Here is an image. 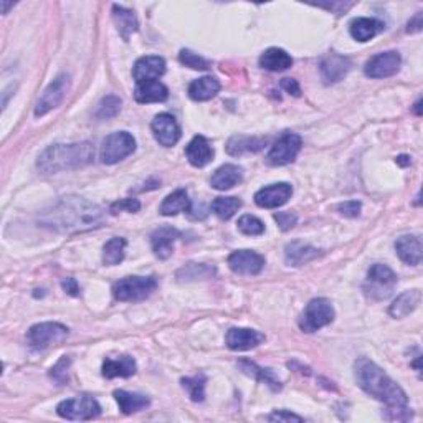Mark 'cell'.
I'll return each instance as SVG.
<instances>
[{"label":"cell","instance_id":"obj_33","mask_svg":"<svg viewBox=\"0 0 423 423\" xmlns=\"http://www.w3.org/2000/svg\"><path fill=\"white\" fill-rule=\"evenodd\" d=\"M112 18H115L116 22L117 32L121 33V37L124 38V40H129V37L134 32H137V27H139L134 12L129 11V8L117 6V4L112 6Z\"/></svg>","mask_w":423,"mask_h":423},{"label":"cell","instance_id":"obj_45","mask_svg":"<svg viewBox=\"0 0 423 423\" xmlns=\"http://www.w3.org/2000/svg\"><path fill=\"white\" fill-rule=\"evenodd\" d=\"M336 210L342 215V217L356 219L359 217V214H361V204H359L357 200H349V202H344V204H339L336 207Z\"/></svg>","mask_w":423,"mask_h":423},{"label":"cell","instance_id":"obj_30","mask_svg":"<svg viewBox=\"0 0 423 423\" xmlns=\"http://www.w3.org/2000/svg\"><path fill=\"white\" fill-rule=\"evenodd\" d=\"M116 398L117 405H120V410L126 415H131V413L144 410L146 407H149L151 400L142 393H134V392H126V390H115L112 393Z\"/></svg>","mask_w":423,"mask_h":423},{"label":"cell","instance_id":"obj_46","mask_svg":"<svg viewBox=\"0 0 423 423\" xmlns=\"http://www.w3.org/2000/svg\"><path fill=\"white\" fill-rule=\"evenodd\" d=\"M270 420L272 422H303V417L296 415V413L286 412V410H279V412H273L270 415Z\"/></svg>","mask_w":423,"mask_h":423},{"label":"cell","instance_id":"obj_40","mask_svg":"<svg viewBox=\"0 0 423 423\" xmlns=\"http://www.w3.org/2000/svg\"><path fill=\"white\" fill-rule=\"evenodd\" d=\"M238 230L248 237H260L265 233V224L253 215H243L238 220Z\"/></svg>","mask_w":423,"mask_h":423},{"label":"cell","instance_id":"obj_1","mask_svg":"<svg viewBox=\"0 0 423 423\" xmlns=\"http://www.w3.org/2000/svg\"><path fill=\"white\" fill-rule=\"evenodd\" d=\"M103 222H105V210L100 205L76 195L63 197L42 215L43 225L63 233L85 232L100 227Z\"/></svg>","mask_w":423,"mask_h":423},{"label":"cell","instance_id":"obj_25","mask_svg":"<svg viewBox=\"0 0 423 423\" xmlns=\"http://www.w3.org/2000/svg\"><path fill=\"white\" fill-rule=\"evenodd\" d=\"M137 371L136 361L131 356H121L117 359H106L103 362V376L106 378L131 377Z\"/></svg>","mask_w":423,"mask_h":423},{"label":"cell","instance_id":"obj_35","mask_svg":"<svg viewBox=\"0 0 423 423\" xmlns=\"http://www.w3.org/2000/svg\"><path fill=\"white\" fill-rule=\"evenodd\" d=\"M215 270L212 265L205 263H187L177 272V279L179 282H195V279L212 278L215 274Z\"/></svg>","mask_w":423,"mask_h":423},{"label":"cell","instance_id":"obj_20","mask_svg":"<svg viewBox=\"0 0 423 423\" xmlns=\"http://www.w3.org/2000/svg\"><path fill=\"white\" fill-rule=\"evenodd\" d=\"M395 250L398 258L402 260L403 263L407 265H417L422 263L423 258V248H422V240L417 235H403L395 242Z\"/></svg>","mask_w":423,"mask_h":423},{"label":"cell","instance_id":"obj_5","mask_svg":"<svg viewBox=\"0 0 423 423\" xmlns=\"http://www.w3.org/2000/svg\"><path fill=\"white\" fill-rule=\"evenodd\" d=\"M157 288L156 277H127L115 283L112 294L117 301L136 303L149 298Z\"/></svg>","mask_w":423,"mask_h":423},{"label":"cell","instance_id":"obj_13","mask_svg":"<svg viewBox=\"0 0 423 423\" xmlns=\"http://www.w3.org/2000/svg\"><path fill=\"white\" fill-rule=\"evenodd\" d=\"M402 58L398 52H383L378 53V55L372 57L371 60L366 63V68H364V73L369 78H388L397 75L398 70H400Z\"/></svg>","mask_w":423,"mask_h":423},{"label":"cell","instance_id":"obj_32","mask_svg":"<svg viewBox=\"0 0 423 423\" xmlns=\"http://www.w3.org/2000/svg\"><path fill=\"white\" fill-rule=\"evenodd\" d=\"M190 207V199L187 192L184 189H177L166 197L164 202L161 204L159 212L164 217H174L180 212H189Z\"/></svg>","mask_w":423,"mask_h":423},{"label":"cell","instance_id":"obj_52","mask_svg":"<svg viewBox=\"0 0 423 423\" xmlns=\"http://www.w3.org/2000/svg\"><path fill=\"white\" fill-rule=\"evenodd\" d=\"M420 106H422V100H418V101H417V105H415V115H418V116H420V115H422V111H420Z\"/></svg>","mask_w":423,"mask_h":423},{"label":"cell","instance_id":"obj_38","mask_svg":"<svg viewBox=\"0 0 423 423\" xmlns=\"http://www.w3.org/2000/svg\"><path fill=\"white\" fill-rule=\"evenodd\" d=\"M205 376H195V377H185L182 378L180 383L184 390L189 393L192 402H204L205 398Z\"/></svg>","mask_w":423,"mask_h":423},{"label":"cell","instance_id":"obj_8","mask_svg":"<svg viewBox=\"0 0 423 423\" xmlns=\"http://www.w3.org/2000/svg\"><path fill=\"white\" fill-rule=\"evenodd\" d=\"M57 413L62 418H66V420H76V422H85V420H93L101 413L100 403L96 402V398L90 395H81L75 398H68V400H63L58 403Z\"/></svg>","mask_w":423,"mask_h":423},{"label":"cell","instance_id":"obj_53","mask_svg":"<svg viewBox=\"0 0 423 423\" xmlns=\"http://www.w3.org/2000/svg\"><path fill=\"white\" fill-rule=\"evenodd\" d=\"M12 4H7V2H2V13H7V11H8V7H11Z\"/></svg>","mask_w":423,"mask_h":423},{"label":"cell","instance_id":"obj_12","mask_svg":"<svg viewBox=\"0 0 423 423\" xmlns=\"http://www.w3.org/2000/svg\"><path fill=\"white\" fill-rule=\"evenodd\" d=\"M265 257L252 250H237L228 257V267L233 273L245 277H257L265 268Z\"/></svg>","mask_w":423,"mask_h":423},{"label":"cell","instance_id":"obj_34","mask_svg":"<svg viewBox=\"0 0 423 423\" xmlns=\"http://www.w3.org/2000/svg\"><path fill=\"white\" fill-rule=\"evenodd\" d=\"M238 367H240V371H242L243 373H247V376L257 378V381L262 383H267L272 390H274V392L282 390V382L274 377L272 369H262V367H258L255 362H250V361H240Z\"/></svg>","mask_w":423,"mask_h":423},{"label":"cell","instance_id":"obj_4","mask_svg":"<svg viewBox=\"0 0 423 423\" xmlns=\"http://www.w3.org/2000/svg\"><path fill=\"white\" fill-rule=\"evenodd\" d=\"M397 286V274L387 265L377 263L369 270L367 279L364 283V293L373 301H383L393 293Z\"/></svg>","mask_w":423,"mask_h":423},{"label":"cell","instance_id":"obj_42","mask_svg":"<svg viewBox=\"0 0 423 423\" xmlns=\"http://www.w3.org/2000/svg\"><path fill=\"white\" fill-rule=\"evenodd\" d=\"M141 210V202L137 199H121L115 202L110 207V212L112 215L120 214V212H129V214H136V212Z\"/></svg>","mask_w":423,"mask_h":423},{"label":"cell","instance_id":"obj_7","mask_svg":"<svg viewBox=\"0 0 423 423\" xmlns=\"http://www.w3.org/2000/svg\"><path fill=\"white\" fill-rule=\"evenodd\" d=\"M334 321V308L329 299L318 298L309 301V304L304 309L301 319H299V328L301 331L311 334L323 329L328 324Z\"/></svg>","mask_w":423,"mask_h":423},{"label":"cell","instance_id":"obj_18","mask_svg":"<svg viewBox=\"0 0 423 423\" xmlns=\"http://www.w3.org/2000/svg\"><path fill=\"white\" fill-rule=\"evenodd\" d=\"M166 73V62L161 57H142L136 62L134 68H132V76H134L136 83L142 81H152L159 80V78Z\"/></svg>","mask_w":423,"mask_h":423},{"label":"cell","instance_id":"obj_47","mask_svg":"<svg viewBox=\"0 0 423 423\" xmlns=\"http://www.w3.org/2000/svg\"><path fill=\"white\" fill-rule=\"evenodd\" d=\"M282 88L293 96L301 95V88H299V83L296 80H293V78H284V80L282 81Z\"/></svg>","mask_w":423,"mask_h":423},{"label":"cell","instance_id":"obj_23","mask_svg":"<svg viewBox=\"0 0 423 423\" xmlns=\"http://www.w3.org/2000/svg\"><path fill=\"white\" fill-rule=\"evenodd\" d=\"M243 179V169L242 167L235 164H225L219 167L217 170L214 172L210 179V185L214 187L215 190H230L233 189L235 185H238Z\"/></svg>","mask_w":423,"mask_h":423},{"label":"cell","instance_id":"obj_17","mask_svg":"<svg viewBox=\"0 0 423 423\" xmlns=\"http://www.w3.org/2000/svg\"><path fill=\"white\" fill-rule=\"evenodd\" d=\"M263 341V332L247 328H232L225 337V342L232 351H250V349L258 347Z\"/></svg>","mask_w":423,"mask_h":423},{"label":"cell","instance_id":"obj_3","mask_svg":"<svg viewBox=\"0 0 423 423\" xmlns=\"http://www.w3.org/2000/svg\"><path fill=\"white\" fill-rule=\"evenodd\" d=\"M93 161H95V146L85 141L47 147L38 157L37 166L43 174H58V172L80 169L91 164Z\"/></svg>","mask_w":423,"mask_h":423},{"label":"cell","instance_id":"obj_16","mask_svg":"<svg viewBox=\"0 0 423 423\" xmlns=\"http://www.w3.org/2000/svg\"><path fill=\"white\" fill-rule=\"evenodd\" d=\"M352 63L347 57L337 55V53H329L321 60V76L326 85H334V83L341 81L344 76L351 70Z\"/></svg>","mask_w":423,"mask_h":423},{"label":"cell","instance_id":"obj_36","mask_svg":"<svg viewBox=\"0 0 423 423\" xmlns=\"http://www.w3.org/2000/svg\"><path fill=\"white\" fill-rule=\"evenodd\" d=\"M126 240L122 237H115L103 248V263L106 267H116L126 257Z\"/></svg>","mask_w":423,"mask_h":423},{"label":"cell","instance_id":"obj_37","mask_svg":"<svg viewBox=\"0 0 423 423\" xmlns=\"http://www.w3.org/2000/svg\"><path fill=\"white\" fill-rule=\"evenodd\" d=\"M243 202L238 197H217L212 202V212L222 220H230L242 209Z\"/></svg>","mask_w":423,"mask_h":423},{"label":"cell","instance_id":"obj_15","mask_svg":"<svg viewBox=\"0 0 423 423\" xmlns=\"http://www.w3.org/2000/svg\"><path fill=\"white\" fill-rule=\"evenodd\" d=\"M293 195V187L286 182H279V184H272L268 187L260 189L255 194V204L262 209H278L286 204Z\"/></svg>","mask_w":423,"mask_h":423},{"label":"cell","instance_id":"obj_6","mask_svg":"<svg viewBox=\"0 0 423 423\" xmlns=\"http://www.w3.org/2000/svg\"><path fill=\"white\" fill-rule=\"evenodd\" d=\"M136 151V139L127 131L112 132L103 141L100 157L103 164H116Z\"/></svg>","mask_w":423,"mask_h":423},{"label":"cell","instance_id":"obj_31","mask_svg":"<svg viewBox=\"0 0 423 423\" xmlns=\"http://www.w3.org/2000/svg\"><path fill=\"white\" fill-rule=\"evenodd\" d=\"M265 142H267V139L238 134L230 137V141L227 142V152L233 157L250 154V152H258L260 149H263Z\"/></svg>","mask_w":423,"mask_h":423},{"label":"cell","instance_id":"obj_19","mask_svg":"<svg viewBox=\"0 0 423 423\" xmlns=\"http://www.w3.org/2000/svg\"><path fill=\"white\" fill-rule=\"evenodd\" d=\"M180 237L179 230L172 227H161L152 232L151 235V245L152 252L156 253L157 258L167 260L174 253V243Z\"/></svg>","mask_w":423,"mask_h":423},{"label":"cell","instance_id":"obj_49","mask_svg":"<svg viewBox=\"0 0 423 423\" xmlns=\"http://www.w3.org/2000/svg\"><path fill=\"white\" fill-rule=\"evenodd\" d=\"M318 7L326 8V11H331V12H336V13H341L342 11L346 12L347 8H351V7H352V4H344V2H331V4H318Z\"/></svg>","mask_w":423,"mask_h":423},{"label":"cell","instance_id":"obj_27","mask_svg":"<svg viewBox=\"0 0 423 423\" xmlns=\"http://www.w3.org/2000/svg\"><path fill=\"white\" fill-rule=\"evenodd\" d=\"M383 28V25L376 18H367V17H361V18H354L349 25V32L354 40L357 42H369L372 40L373 37L377 35Z\"/></svg>","mask_w":423,"mask_h":423},{"label":"cell","instance_id":"obj_21","mask_svg":"<svg viewBox=\"0 0 423 423\" xmlns=\"http://www.w3.org/2000/svg\"><path fill=\"white\" fill-rule=\"evenodd\" d=\"M321 255V250L303 242H291L284 247V260H286L289 267H301V265H306L319 258Z\"/></svg>","mask_w":423,"mask_h":423},{"label":"cell","instance_id":"obj_22","mask_svg":"<svg viewBox=\"0 0 423 423\" xmlns=\"http://www.w3.org/2000/svg\"><path fill=\"white\" fill-rule=\"evenodd\" d=\"M185 156L194 167H205L214 159V147L204 136H195L185 147Z\"/></svg>","mask_w":423,"mask_h":423},{"label":"cell","instance_id":"obj_43","mask_svg":"<svg viewBox=\"0 0 423 423\" xmlns=\"http://www.w3.org/2000/svg\"><path fill=\"white\" fill-rule=\"evenodd\" d=\"M68 367H70V357L66 356H63L60 361L57 362V366L52 367L50 377L55 382H58V386H62V383L68 381Z\"/></svg>","mask_w":423,"mask_h":423},{"label":"cell","instance_id":"obj_48","mask_svg":"<svg viewBox=\"0 0 423 423\" xmlns=\"http://www.w3.org/2000/svg\"><path fill=\"white\" fill-rule=\"evenodd\" d=\"M62 288L65 289V293L70 294V296H80V286H78L75 278H66L62 282Z\"/></svg>","mask_w":423,"mask_h":423},{"label":"cell","instance_id":"obj_10","mask_svg":"<svg viewBox=\"0 0 423 423\" xmlns=\"http://www.w3.org/2000/svg\"><path fill=\"white\" fill-rule=\"evenodd\" d=\"M70 86H71L70 76L65 75V73H63V75H58L55 80L45 88V91L42 93L40 100L37 101L35 116L42 117L55 110V108L60 106L63 100H65L66 93L70 91Z\"/></svg>","mask_w":423,"mask_h":423},{"label":"cell","instance_id":"obj_50","mask_svg":"<svg viewBox=\"0 0 423 423\" xmlns=\"http://www.w3.org/2000/svg\"><path fill=\"white\" fill-rule=\"evenodd\" d=\"M422 27H423V13H417V16L413 17L410 22H408L407 32L408 33H417V32L422 30Z\"/></svg>","mask_w":423,"mask_h":423},{"label":"cell","instance_id":"obj_24","mask_svg":"<svg viewBox=\"0 0 423 423\" xmlns=\"http://www.w3.org/2000/svg\"><path fill=\"white\" fill-rule=\"evenodd\" d=\"M169 96V90L166 85H162L159 80L137 83L134 90V98L137 103L147 105V103H162Z\"/></svg>","mask_w":423,"mask_h":423},{"label":"cell","instance_id":"obj_26","mask_svg":"<svg viewBox=\"0 0 423 423\" xmlns=\"http://www.w3.org/2000/svg\"><path fill=\"white\" fill-rule=\"evenodd\" d=\"M422 301V291L420 289H410V291L402 293L395 301L390 304L388 308V313H390L392 318H407L408 314L415 311L418 304Z\"/></svg>","mask_w":423,"mask_h":423},{"label":"cell","instance_id":"obj_41","mask_svg":"<svg viewBox=\"0 0 423 423\" xmlns=\"http://www.w3.org/2000/svg\"><path fill=\"white\" fill-rule=\"evenodd\" d=\"M179 60H180L182 65L189 66V68H192V70H200V71L209 70V62H207L205 58H202L200 55H197V53L190 52V50H180Z\"/></svg>","mask_w":423,"mask_h":423},{"label":"cell","instance_id":"obj_11","mask_svg":"<svg viewBox=\"0 0 423 423\" xmlns=\"http://www.w3.org/2000/svg\"><path fill=\"white\" fill-rule=\"evenodd\" d=\"M301 137L298 134H293V132H288V134L279 137L272 146V149H270L267 156V162L270 166L274 167L291 164V162L296 159L299 151H301Z\"/></svg>","mask_w":423,"mask_h":423},{"label":"cell","instance_id":"obj_39","mask_svg":"<svg viewBox=\"0 0 423 423\" xmlns=\"http://www.w3.org/2000/svg\"><path fill=\"white\" fill-rule=\"evenodd\" d=\"M121 111V100L115 95H110L106 98H103L98 105L96 111H95V117L96 120H111V117L117 116V112Z\"/></svg>","mask_w":423,"mask_h":423},{"label":"cell","instance_id":"obj_14","mask_svg":"<svg viewBox=\"0 0 423 423\" xmlns=\"http://www.w3.org/2000/svg\"><path fill=\"white\" fill-rule=\"evenodd\" d=\"M151 129L156 141L164 147L175 146L182 134L179 122H177L175 117L169 115V112H161V115H157L151 122Z\"/></svg>","mask_w":423,"mask_h":423},{"label":"cell","instance_id":"obj_51","mask_svg":"<svg viewBox=\"0 0 423 423\" xmlns=\"http://www.w3.org/2000/svg\"><path fill=\"white\" fill-rule=\"evenodd\" d=\"M397 162L400 166H408L410 164V157H407V156H400V157H397Z\"/></svg>","mask_w":423,"mask_h":423},{"label":"cell","instance_id":"obj_29","mask_svg":"<svg viewBox=\"0 0 423 423\" xmlns=\"http://www.w3.org/2000/svg\"><path fill=\"white\" fill-rule=\"evenodd\" d=\"M293 58L282 48H268L267 52L260 57V66L268 71H284L291 68Z\"/></svg>","mask_w":423,"mask_h":423},{"label":"cell","instance_id":"obj_44","mask_svg":"<svg viewBox=\"0 0 423 423\" xmlns=\"http://www.w3.org/2000/svg\"><path fill=\"white\" fill-rule=\"evenodd\" d=\"M274 220H277V224L283 232H288V230H291L294 225H296L298 215L294 214V212H277V214H274Z\"/></svg>","mask_w":423,"mask_h":423},{"label":"cell","instance_id":"obj_9","mask_svg":"<svg viewBox=\"0 0 423 423\" xmlns=\"http://www.w3.org/2000/svg\"><path fill=\"white\" fill-rule=\"evenodd\" d=\"M68 334H70V329L60 323H40L28 329L27 341L33 351H43L52 344L65 341Z\"/></svg>","mask_w":423,"mask_h":423},{"label":"cell","instance_id":"obj_2","mask_svg":"<svg viewBox=\"0 0 423 423\" xmlns=\"http://www.w3.org/2000/svg\"><path fill=\"white\" fill-rule=\"evenodd\" d=\"M354 369H356V381L364 392L383 402L388 408L407 407V393L377 364L362 357L356 362Z\"/></svg>","mask_w":423,"mask_h":423},{"label":"cell","instance_id":"obj_28","mask_svg":"<svg viewBox=\"0 0 423 423\" xmlns=\"http://www.w3.org/2000/svg\"><path fill=\"white\" fill-rule=\"evenodd\" d=\"M220 91V83L214 76H202L199 80L192 81L189 86V96L194 101H209L217 96Z\"/></svg>","mask_w":423,"mask_h":423}]
</instances>
